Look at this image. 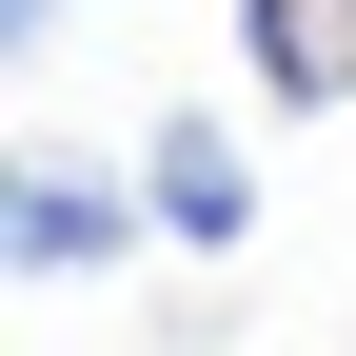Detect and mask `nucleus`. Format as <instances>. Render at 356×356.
Masks as SVG:
<instances>
[{
    "label": "nucleus",
    "mask_w": 356,
    "mask_h": 356,
    "mask_svg": "<svg viewBox=\"0 0 356 356\" xmlns=\"http://www.w3.org/2000/svg\"><path fill=\"white\" fill-rule=\"evenodd\" d=\"M119 178H139V218H159L178 257H238L257 238V159H238V119H198V99H159Z\"/></svg>",
    "instance_id": "f257e3e1"
},
{
    "label": "nucleus",
    "mask_w": 356,
    "mask_h": 356,
    "mask_svg": "<svg viewBox=\"0 0 356 356\" xmlns=\"http://www.w3.org/2000/svg\"><path fill=\"white\" fill-rule=\"evenodd\" d=\"M0 238H20V277H99V257H139V178H99L79 139H20Z\"/></svg>",
    "instance_id": "f03ea898"
},
{
    "label": "nucleus",
    "mask_w": 356,
    "mask_h": 356,
    "mask_svg": "<svg viewBox=\"0 0 356 356\" xmlns=\"http://www.w3.org/2000/svg\"><path fill=\"white\" fill-rule=\"evenodd\" d=\"M238 40H257V99H297V119L356 99V0H238Z\"/></svg>",
    "instance_id": "7ed1b4c3"
}]
</instances>
